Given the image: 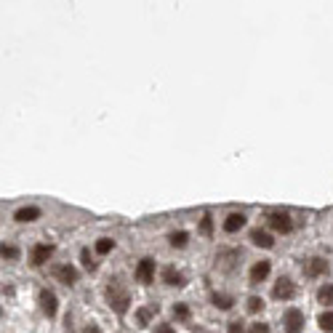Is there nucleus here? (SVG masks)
Returning <instances> with one entry per match:
<instances>
[{
  "mask_svg": "<svg viewBox=\"0 0 333 333\" xmlns=\"http://www.w3.org/2000/svg\"><path fill=\"white\" fill-rule=\"evenodd\" d=\"M104 296H107V304L112 306L118 315H125V312H128L131 293H128V288H123V285H120V280H112V283L104 288Z\"/></svg>",
  "mask_w": 333,
  "mask_h": 333,
  "instance_id": "f257e3e1",
  "label": "nucleus"
},
{
  "mask_svg": "<svg viewBox=\"0 0 333 333\" xmlns=\"http://www.w3.org/2000/svg\"><path fill=\"white\" fill-rule=\"evenodd\" d=\"M272 296L277 301H290L296 296V283L290 277H280L277 283H274V288H272Z\"/></svg>",
  "mask_w": 333,
  "mask_h": 333,
  "instance_id": "f03ea898",
  "label": "nucleus"
},
{
  "mask_svg": "<svg viewBox=\"0 0 333 333\" xmlns=\"http://www.w3.org/2000/svg\"><path fill=\"white\" fill-rule=\"evenodd\" d=\"M267 224L272 227L274 232H290L293 229V221H290V216L285 213V211H272V213L267 216Z\"/></svg>",
  "mask_w": 333,
  "mask_h": 333,
  "instance_id": "7ed1b4c3",
  "label": "nucleus"
},
{
  "mask_svg": "<svg viewBox=\"0 0 333 333\" xmlns=\"http://www.w3.org/2000/svg\"><path fill=\"white\" fill-rule=\"evenodd\" d=\"M51 274H54L59 283H64V285L77 283V269L72 267V264H54V267H51Z\"/></svg>",
  "mask_w": 333,
  "mask_h": 333,
  "instance_id": "20e7f679",
  "label": "nucleus"
},
{
  "mask_svg": "<svg viewBox=\"0 0 333 333\" xmlns=\"http://www.w3.org/2000/svg\"><path fill=\"white\" fill-rule=\"evenodd\" d=\"M283 325H285V333H301V328H304V315H301V309H288L285 312Z\"/></svg>",
  "mask_w": 333,
  "mask_h": 333,
  "instance_id": "39448f33",
  "label": "nucleus"
},
{
  "mask_svg": "<svg viewBox=\"0 0 333 333\" xmlns=\"http://www.w3.org/2000/svg\"><path fill=\"white\" fill-rule=\"evenodd\" d=\"M136 280H139L141 285H150L152 280H155V261L152 258H141L139 267H136Z\"/></svg>",
  "mask_w": 333,
  "mask_h": 333,
  "instance_id": "423d86ee",
  "label": "nucleus"
},
{
  "mask_svg": "<svg viewBox=\"0 0 333 333\" xmlns=\"http://www.w3.org/2000/svg\"><path fill=\"white\" fill-rule=\"evenodd\" d=\"M40 309H43V315L45 317H54L56 315V309H59V304H56V293L54 290H48V288H43L40 290Z\"/></svg>",
  "mask_w": 333,
  "mask_h": 333,
  "instance_id": "0eeeda50",
  "label": "nucleus"
},
{
  "mask_svg": "<svg viewBox=\"0 0 333 333\" xmlns=\"http://www.w3.org/2000/svg\"><path fill=\"white\" fill-rule=\"evenodd\" d=\"M51 256H54V245H48V242H38V245L32 248V256L30 258H32L35 267H40V264H45Z\"/></svg>",
  "mask_w": 333,
  "mask_h": 333,
  "instance_id": "6e6552de",
  "label": "nucleus"
},
{
  "mask_svg": "<svg viewBox=\"0 0 333 333\" xmlns=\"http://www.w3.org/2000/svg\"><path fill=\"white\" fill-rule=\"evenodd\" d=\"M269 269H272V267H269V261H256V264L251 267V272H248V280H251L253 285L261 283V280H267Z\"/></svg>",
  "mask_w": 333,
  "mask_h": 333,
  "instance_id": "1a4fd4ad",
  "label": "nucleus"
},
{
  "mask_svg": "<svg viewBox=\"0 0 333 333\" xmlns=\"http://www.w3.org/2000/svg\"><path fill=\"white\" fill-rule=\"evenodd\" d=\"M304 272H306V277H320V274L328 272V261L325 258H309L306 267H304Z\"/></svg>",
  "mask_w": 333,
  "mask_h": 333,
  "instance_id": "9d476101",
  "label": "nucleus"
},
{
  "mask_svg": "<svg viewBox=\"0 0 333 333\" xmlns=\"http://www.w3.org/2000/svg\"><path fill=\"white\" fill-rule=\"evenodd\" d=\"M163 283H166V285H173V288H182L187 280H184V274L179 272L176 267H166V269H163Z\"/></svg>",
  "mask_w": 333,
  "mask_h": 333,
  "instance_id": "9b49d317",
  "label": "nucleus"
},
{
  "mask_svg": "<svg viewBox=\"0 0 333 333\" xmlns=\"http://www.w3.org/2000/svg\"><path fill=\"white\" fill-rule=\"evenodd\" d=\"M251 242H253V245H258V248H272L274 245L272 235L264 232V229H251Z\"/></svg>",
  "mask_w": 333,
  "mask_h": 333,
  "instance_id": "f8f14e48",
  "label": "nucleus"
},
{
  "mask_svg": "<svg viewBox=\"0 0 333 333\" xmlns=\"http://www.w3.org/2000/svg\"><path fill=\"white\" fill-rule=\"evenodd\" d=\"M242 227H245V216L242 213H229L224 219V232H237V229H242Z\"/></svg>",
  "mask_w": 333,
  "mask_h": 333,
  "instance_id": "ddd939ff",
  "label": "nucleus"
},
{
  "mask_svg": "<svg viewBox=\"0 0 333 333\" xmlns=\"http://www.w3.org/2000/svg\"><path fill=\"white\" fill-rule=\"evenodd\" d=\"M235 258H240V251H219L216 261L221 264V269H227V272H229V269L235 267Z\"/></svg>",
  "mask_w": 333,
  "mask_h": 333,
  "instance_id": "4468645a",
  "label": "nucleus"
},
{
  "mask_svg": "<svg viewBox=\"0 0 333 333\" xmlns=\"http://www.w3.org/2000/svg\"><path fill=\"white\" fill-rule=\"evenodd\" d=\"M38 216H40V211L30 205V208H19L14 219H16V221H22V224H27V221H35V219H38Z\"/></svg>",
  "mask_w": 333,
  "mask_h": 333,
  "instance_id": "2eb2a0df",
  "label": "nucleus"
},
{
  "mask_svg": "<svg viewBox=\"0 0 333 333\" xmlns=\"http://www.w3.org/2000/svg\"><path fill=\"white\" fill-rule=\"evenodd\" d=\"M317 301H320V304H325V306L333 304V285H331V283H325L320 290H317Z\"/></svg>",
  "mask_w": 333,
  "mask_h": 333,
  "instance_id": "dca6fc26",
  "label": "nucleus"
},
{
  "mask_svg": "<svg viewBox=\"0 0 333 333\" xmlns=\"http://www.w3.org/2000/svg\"><path fill=\"white\" fill-rule=\"evenodd\" d=\"M187 232H171V237H168V240H171V245L173 248H184L187 245Z\"/></svg>",
  "mask_w": 333,
  "mask_h": 333,
  "instance_id": "f3484780",
  "label": "nucleus"
},
{
  "mask_svg": "<svg viewBox=\"0 0 333 333\" xmlns=\"http://www.w3.org/2000/svg\"><path fill=\"white\" fill-rule=\"evenodd\" d=\"M317 325H320L322 331H333V312H322V315L317 317Z\"/></svg>",
  "mask_w": 333,
  "mask_h": 333,
  "instance_id": "a211bd4d",
  "label": "nucleus"
},
{
  "mask_svg": "<svg viewBox=\"0 0 333 333\" xmlns=\"http://www.w3.org/2000/svg\"><path fill=\"white\" fill-rule=\"evenodd\" d=\"M213 304L219 306V309H229V306L235 304V299H232V296H224V293H216L213 296Z\"/></svg>",
  "mask_w": 333,
  "mask_h": 333,
  "instance_id": "6ab92c4d",
  "label": "nucleus"
},
{
  "mask_svg": "<svg viewBox=\"0 0 333 333\" xmlns=\"http://www.w3.org/2000/svg\"><path fill=\"white\" fill-rule=\"evenodd\" d=\"M112 248H115V240H109V237H102V240L96 242V253H102V256H104V253H109Z\"/></svg>",
  "mask_w": 333,
  "mask_h": 333,
  "instance_id": "aec40b11",
  "label": "nucleus"
},
{
  "mask_svg": "<svg viewBox=\"0 0 333 333\" xmlns=\"http://www.w3.org/2000/svg\"><path fill=\"white\" fill-rule=\"evenodd\" d=\"M200 232H203L205 237H211V232H213V221H211V216L205 213L203 219H200Z\"/></svg>",
  "mask_w": 333,
  "mask_h": 333,
  "instance_id": "412c9836",
  "label": "nucleus"
},
{
  "mask_svg": "<svg viewBox=\"0 0 333 333\" xmlns=\"http://www.w3.org/2000/svg\"><path fill=\"white\" fill-rule=\"evenodd\" d=\"M155 312H157V306H144V309H139V322H141V325H147Z\"/></svg>",
  "mask_w": 333,
  "mask_h": 333,
  "instance_id": "4be33fe9",
  "label": "nucleus"
},
{
  "mask_svg": "<svg viewBox=\"0 0 333 333\" xmlns=\"http://www.w3.org/2000/svg\"><path fill=\"white\" fill-rule=\"evenodd\" d=\"M261 309H264V301L258 299V296H251V299H248V312L256 315V312H261Z\"/></svg>",
  "mask_w": 333,
  "mask_h": 333,
  "instance_id": "5701e85b",
  "label": "nucleus"
},
{
  "mask_svg": "<svg viewBox=\"0 0 333 333\" xmlns=\"http://www.w3.org/2000/svg\"><path fill=\"white\" fill-rule=\"evenodd\" d=\"M173 317H176V320H187L189 317V306L187 304H176L173 306Z\"/></svg>",
  "mask_w": 333,
  "mask_h": 333,
  "instance_id": "b1692460",
  "label": "nucleus"
},
{
  "mask_svg": "<svg viewBox=\"0 0 333 333\" xmlns=\"http://www.w3.org/2000/svg\"><path fill=\"white\" fill-rule=\"evenodd\" d=\"M80 256H83V264H86V269H88V272H93V269H96V261L91 258V251H88V248H83Z\"/></svg>",
  "mask_w": 333,
  "mask_h": 333,
  "instance_id": "393cba45",
  "label": "nucleus"
},
{
  "mask_svg": "<svg viewBox=\"0 0 333 333\" xmlns=\"http://www.w3.org/2000/svg\"><path fill=\"white\" fill-rule=\"evenodd\" d=\"M19 256V251L14 245H3V258H16Z\"/></svg>",
  "mask_w": 333,
  "mask_h": 333,
  "instance_id": "a878e982",
  "label": "nucleus"
},
{
  "mask_svg": "<svg viewBox=\"0 0 333 333\" xmlns=\"http://www.w3.org/2000/svg\"><path fill=\"white\" fill-rule=\"evenodd\" d=\"M251 333H269V325H267V322H253Z\"/></svg>",
  "mask_w": 333,
  "mask_h": 333,
  "instance_id": "bb28decb",
  "label": "nucleus"
},
{
  "mask_svg": "<svg viewBox=\"0 0 333 333\" xmlns=\"http://www.w3.org/2000/svg\"><path fill=\"white\" fill-rule=\"evenodd\" d=\"M227 333H242V322H240V320L229 322V328H227Z\"/></svg>",
  "mask_w": 333,
  "mask_h": 333,
  "instance_id": "cd10ccee",
  "label": "nucleus"
},
{
  "mask_svg": "<svg viewBox=\"0 0 333 333\" xmlns=\"http://www.w3.org/2000/svg\"><path fill=\"white\" fill-rule=\"evenodd\" d=\"M155 333H176V331H173V325H166V322H163V325L155 328Z\"/></svg>",
  "mask_w": 333,
  "mask_h": 333,
  "instance_id": "c85d7f7f",
  "label": "nucleus"
},
{
  "mask_svg": "<svg viewBox=\"0 0 333 333\" xmlns=\"http://www.w3.org/2000/svg\"><path fill=\"white\" fill-rule=\"evenodd\" d=\"M83 333H102V328H99V325H88Z\"/></svg>",
  "mask_w": 333,
  "mask_h": 333,
  "instance_id": "c756f323",
  "label": "nucleus"
}]
</instances>
